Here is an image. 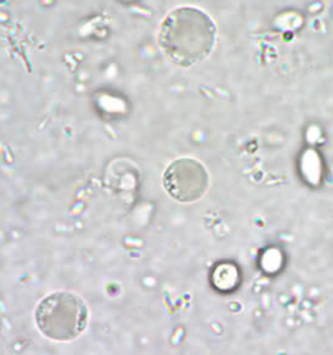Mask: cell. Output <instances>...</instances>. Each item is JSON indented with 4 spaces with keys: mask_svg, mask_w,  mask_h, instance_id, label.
<instances>
[{
    "mask_svg": "<svg viewBox=\"0 0 333 355\" xmlns=\"http://www.w3.org/2000/svg\"><path fill=\"white\" fill-rule=\"evenodd\" d=\"M216 26L211 16L192 6L174 9L162 21L157 42L173 64L191 67L211 55Z\"/></svg>",
    "mask_w": 333,
    "mask_h": 355,
    "instance_id": "cell-1",
    "label": "cell"
},
{
    "mask_svg": "<svg viewBox=\"0 0 333 355\" xmlns=\"http://www.w3.org/2000/svg\"><path fill=\"white\" fill-rule=\"evenodd\" d=\"M38 330L50 340L69 342L87 330L89 309L74 292L58 291L44 297L35 311Z\"/></svg>",
    "mask_w": 333,
    "mask_h": 355,
    "instance_id": "cell-2",
    "label": "cell"
},
{
    "mask_svg": "<svg viewBox=\"0 0 333 355\" xmlns=\"http://www.w3.org/2000/svg\"><path fill=\"white\" fill-rule=\"evenodd\" d=\"M210 178L205 166L195 158L173 161L163 173V187L179 202H195L206 193Z\"/></svg>",
    "mask_w": 333,
    "mask_h": 355,
    "instance_id": "cell-3",
    "label": "cell"
}]
</instances>
